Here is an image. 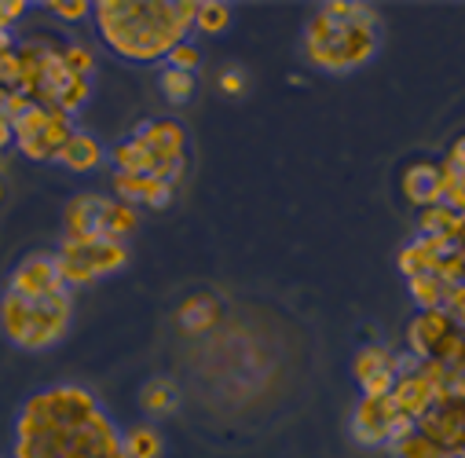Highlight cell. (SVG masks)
I'll list each match as a JSON object with an SVG mask.
<instances>
[{
    "label": "cell",
    "mask_w": 465,
    "mask_h": 458,
    "mask_svg": "<svg viewBox=\"0 0 465 458\" xmlns=\"http://www.w3.org/2000/svg\"><path fill=\"white\" fill-rule=\"evenodd\" d=\"M12 458H125V447L92 389L52 385L23 403Z\"/></svg>",
    "instance_id": "obj_1"
},
{
    "label": "cell",
    "mask_w": 465,
    "mask_h": 458,
    "mask_svg": "<svg viewBox=\"0 0 465 458\" xmlns=\"http://www.w3.org/2000/svg\"><path fill=\"white\" fill-rule=\"evenodd\" d=\"M202 0H99L92 5L103 41L136 63L165 59L198 19Z\"/></svg>",
    "instance_id": "obj_2"
},
{
    "label": "cell",
    "mask_w": 465,
    "mask_h": 458,
    "mask_svg": "<svg viewBox=\"0 0 465 458\" xmlns=\"http://www.w3.org/2000/svg\"><path fill=\"white\" fill-rule=\"evenodd\" d=\"M378 52V15L367 8L360 19H333L326 12H315L304 30V55L330 70L348 74L371 63Z\"/></svg>",
    "instance_id": "obj_3"
},
{
    "label": "cell",
    "mask_w": 465,
    "mask_h": 458,
    "mask_svg": "<svg viewBox=\"0 0 465 458\" xmlns=\"http://www.w3.org/2000/svg\"><path fill=\"white\" fill-rule=\"evenodd\" d=\"M125 264H129L125 243H106V239H95V243H59V254H55V272H59V279L70 290L74 286H88L99 275L122 272Z\"/></svg>",
    "instance_id": "obj_4"
},
{
    "label": "cell",
    "mask_w": 465,
    "mask_h": 458,
    "mask_svg": "<svg viewBox=\"0 0 465 458\" xmlns=\"http://www.w3.org/2000/svg\"><path fill=\"white\" fill-rule=\"evenodd\" d=\"M418 433L429 436L440 451L461 454L465 451V400H458L447 389H440L436 403L418 418Z\"/></svg>",
    "instance_id": "obj_5"
},
{
    "label": "cell",
    "mask_w": 465,
    "mask_h": 458,
    "mask_svg": "<svg viewBox=\"0 0 465 458\" xmlns=\"http://www.w3.org/2000/svg\"><path fill=\"white\" fill-rule=\"evenodd\" d=\"M70 315H74V294L70 290L34 301V319H30V334L23 341V349H30V353L52 349L55 341L70 330Z\"/></svg>",
    "instance_id": "obj_6"
},
{
    "label": "cell",
    "mask_w": 465,
    "mask_h": 458,
    "mask_svg": "<svg viewBox=\"0 0 465 458\" xmlns=\"http://www.w3.org/2000/svg\"><path fill=\"white\" fill-rule=\"evenodd\" d=\"M8 290L19 294V297H30V301H41V297H52V294H66L70 286L59 279L55 257H48V254H30V257H23V261L15 264Z\"/></svg>",
    "instance_id": "obj_7"
},
{
    "label": "cell",
    "mask_w": 465,
    "mask_h": 458,
    "mask_svg": "<svg viewBox=\"0 0 465 458\" xmlns=\"http://www.w3.org/2000/svg\"><path fill=\"white\" fill-rule=\"evenodd\" d=\"M103 194H77L66 202L63 213V243H95L99 235V220H103Z\"/></svg>",
    "instance_id": "obj_8"
},
{
    "label": "cell",
    "mask_w": 465,
    "mask_h": 458,
    "mask_svg": "<svg viewBox=\"0 0 465 458\" xmlns=\"http://www.w3.org/2000/svg\"><path fill=\"white\" fill-rule=\"evenodd\" d=\"M454 315L447 308H432V312H418L407 326V341H411V353L418 360H432L436 349H440V341L454 330Z\"/></svg>",
    "instance_id": "obj_9"
},
{
    "label": "cell",
    "mask_w": 465,
    "mask_h": 458,
    "mask_svg": "<svg viewBox=\"0 0 465 458\" xmlns=\"http://www.w3.org/2000/svg\"><path fill=\"white\" fill-rule=\"evenodd\" d=\"M400 414V407H396V400L392 396H385V400H360V407L352 411V436L360 440V443H367V447H374V443H385V429H389V422Z\"/></svg>",
    "instance_id": "obj_10"
},
{
    "label": "cell",
    "mask_w": 465,
    "mask_h": 458,
    "mask_svg": "<svg viewBox=\"0 0 465 458\" xmlns=\"http://www.w3.org/2000/svg\"><path fill=\"white\" fill-rule=\"evenodd\" d=\"M133 140H140L158 162H176L183 158V147H187V133L180 122H140Z\"/></svg>",
    "instance_id": "obj_11"
},
{
    "label": "cell",
    "mask_w": 465,
    "mask_h": 458,
    "mask_svg": "<svg viewBox=\"0 0 465 458\" xmlns=\"http://www.w3.org/2000/svg\"><path fill=\"white\" fill-rule=\"evenodd\" d=\"M403 191L414 205H443V191H440V165L432 162H414L407 173H403Z\"/></svg>",
    "instance_id": "obj_12"
},
{
    "label": "cell",
    "mask_w": 465,
    "mask_h": 458,
    "mask_svg": "<svg viewBox=\"0 0 465 458\" xmlns=\"http://www.w3.org/2000/svg\"><path fill=\"white\" fill-rule=\"evenodd\" d=\"M392 400H396L400 414H407V418H414V422H418V418L436 403V389H432L421 374H411V378H396Z\"/></svg>",
    "instance_id": "obj_13"
},
{
    "label": "cell",
    "mask_w": 465,
    "mask_h": 458,
    "mask_svg": "<svg viewBox=\"0 0 465 458\" xmlns=\"http://www.w3.org/2000/svg\"><path fill=\"white\" fill-rule=\"evenodd\" d=\"M216 319H220V301H216L213 294H194V297H187V301L180 304V312H176V323H180L187 334H205V330L216 326Z\"/></svg>",
    "instance_id": "obj_14"
},
{
    "label": "cell",
    "mask_w": 465,
    "mask_h": 458,
    "mask_svg": "<svg viewBox=\"0 0 465 458\" xmlns=\"http://www.w3.org/2000/svg\"><path fill=\"white\" fill-rule=\"evenodd\" d=\"M106 154H103V147H99V140L92 136V133H74L70 136V144L55 154V162H63L66 169H74V173H88V169H95L99 162H103Z\"/></svg>",
    "instance_id": "obj_15"
},
{
    "label": "cell",
    "mask_w": 465,
    "mask_h": 458,
    "mask_svg": "<svg viewBox=\"0 0 465 458\" xmlns=\"http://www.w3.org/2000/svg\"><path fill=\"white\" fill-rule=\"evenodd\" d=\"M30 319H34V301L8 290L5 301H0V326H5V334L15 341L19 349H23V341L30 334Z\"/></svg>",
    "instance_id": "obj_16"
},
{
    "label": "cell",
    "mask_w": 465,
    "mask_h": 458,
    "mask_svg": "<svg viewBox=\"0 0 465 458\" xmlns=\"http://www.w3.org/2000/svg\"><path fill=\"white\" fill-rule=\"evenodd\" d=\"M136 224H140V216H136L133 205L106 198V205H103V220H99V235H103L106 243H125V239L136 232Z\"/></svg>",
    "instance_id": "obj_17"
},
{
    "label": "cell",
    "mask_w": 465,
    "mask_h": 458,
    "mask_svg": "<svg viewBox=\"0 0 465 458\" xmlns=\"http://www.w3.org/2000/svg\"><path fill=\"white\" fill-rule=\"evenodd\" d=\"M110 158H114V165H118V173H133V176H154V169H158V158L140 140L118 144Z\"/></svg>",
    "instance_id": "obj_18"
},
{
    "label": "cell",
    "mask_w": 465,
    "mask_h": 458,
    "mask_svg": "<svg viewBox=\"0 0 465 458\" xmlns=\"http://www.w3.org/2000/svg\"><path fill=\"white\" fill-rule=\"evenodd\" d=\"M176 403H180V389L169 378H154L140 389V407L147 414H169V411H176Z\"/></svg>",
    "instance_id": "obj_19"
},
{
    "label": "cell",
    "mask_w": 465,
    "mask_h": 458,
    "mask_svg": "<svg viewBox=\"0 0 465 458\" xmlns=\"http://www.w3.org/2000/svg\"><path fill=\"white\" fill-rule=\"evenodd\" d=\"M125 458H162V436L151 425H136L122 436Z\"/></svg>",
    "instance_id": "obj_20"
},
{
    "label": "cell",
    "mask_w": 465,
    "mask_h": 458,
    "mask_svg": "<svg viewBox=\"0 0 465 458\" xmlns=\"http://www.w3.org/2000/svg\"><path fill=\"white\" fill-rule=\"evenodd\" d=\"M381 371H392V356H389L381 345H367V349L356 353V360H352V374L360 378V385H363L367 378L381 374Z\"/></svg>",
    "instance_id": "obj_21"
},
{
    "label": "cell",
    "mask_w": 465,
    "mask_h": 458,
    "mask_svg": "<svg viewBox=\"0 0 465 458\" xmlns=\"http://www.w3.org/2000/svg\"><path fill=\"white\" fill-rule=\"evenodd\" d=\"M74 133H77V129H74V118H70V114H63L59 106H52V110H48V125H45V144H48L52 158L70 144Z\"/></svg>",
    "instance_id": "obj_22"
},
{
    "label": "cell",
    "mask_w": 465,
    "mask_h": 458,
    "mask_svg": "<svg viewBox=\"0 0 465 458\" xmlns=\"http://www.w3.org/2000/svg\"><path fill=\"white\" fill-rule=\"evenodd\" d=\"M194 26L202 34H223L231 26V5H223V0H202Z\"/></svg>",
    "instance_id": "obj_23"
},
{
    "label": "cell",
    "mask_w": 465,
    "mask_h": 458,
    "mask_svg": "<svg viewBox=\"0 0 465 458\" xmlns=\"http://www.w3.org/2000/svg\"><path fill=\"white\" fill-rule=\"evenodd\" d=\"M158 85H162V95L169 99V103H187L191 95H194V74H183V70H162V77H158Z\"/></svg>",
    "instance_id": "obj_24"
},
{
    "label": "cell",
    "mask_w": 465,
    "mask_h": 458,
    "mask_svg": "<svg viewBox=\"0 0 465 458\" xmlns=\"http://www.w3.org/2000/svg\"><path fill=\"white\" fill-rule=\"evenodd\" d=\"M443 294H447V286H443L436 275H418V279H411V297L421 304V312L443 308Z\"/></svg>",
    "instance_id": "obj_25"
},
{
    "label": "cell",
    "mask_w": 465,
    "mask_h": 458,
    "mask_svg": "<svg viewBox=\"0 0 465 458\" xmlns=\"http://www.w3.org/2000/svg\"><path fill=\"white\" fill-rule=\"evenodd\" d=\"M458 224V213L443 202V205H432L421 213V235H450Z\"/></svg>",
    "instance_id": "obj_26"
},
{
    "label": "cell",
    "mask_w": 465,
    "mask_h": 458,
    "mask_svg": "<svg viewBox=\"0 0 465 458\" xmlns=\"http://www.w3.org/2000/svg\"><path fill=\"white\" fill-rule=\"evenodd\" d=\"M45 125H48V110H45L41 103H34V106L23 114V118L12 122L15 144H19V140H37V136H45Z\"/></svg>",
    "instance_id": "obj_27"
},
{
    "label": "cell",
    "mask_w": 465,
    "mask_h": 458,
    "mask_svg": "<svg viewBox=\"0 0 465 458\" xmlns=\"http://www.w3.org/2000/svg\"><path fill=\"white\" fill-rule=\"evenodd\" d=\"M392 451L400 454V458H447V451H440L429 436H421L418 429L407 436V440H400V443H392Z\"/></svg>",
    "instance_id": "obj_28"
},
{
    "label": "cell",
    "mask_w": 465,
    "mask_h": 458,
    "mask_svg": "<svg viewBox=\"0 0 465 458\" xmlns=\"http://www.w3.org/2000/svg\"><path fill=\"white\" fill-rule=\"evenodd\" d=\"M88 92H92V77H74L63 92H59V99H55V106L63 110V114H70V118H74V114L88 103Z\"/></svg>",
    "instance_id": "obj_29"
},
{
    "label": "cell",
    "mask_w": 465,
    "mask_h": 458,
    "mask_svg": "<svg viewBox=\"0 0 465 458\" xmlns=\"http://www.w3.org/2000/svg\"><path fill=\"white\" fill-rule=\"evenodd\" d=\"M114 191H118V198L125 205H136L147 194V176H133V173H118V169H114Z\"/></svg>",
    "instance_id": "obj_30"
},
{
    "label": "cell",
    "mask_w": 465,
    "mask_h": 458,
    "mask_svg": "<svg viewBox=\"0 0 465 458\" xmlns=\"http://www.w3.org/2000/svg\"><path fill=\"white\" fill-rule=\"evenodd\" d=\"M63 63L74 77H92V52L84 45H66L63 48Z\"/></svg>",
    "instance_id": "obj_31"
},
{
    "label": "cell",
    "mask_w": 465,
    "mask_h": 458,
    "mask_svg": "<svg viewBox=\"0 0 465 458\" xmlns=\"http://www.w3.org/2000/svg\"><path fill=\"white\" fill-rule=\"evenodd\" d=\"M0 85L12 88V92L23 85V59H19V52H15V48L0 55Z\"/></svg>",
    "instance_id": "obj_32"
},
{
    "label": "cell",
    "mask_w": 465,
    "mask_h": 458,
    "mask_svg": "<svg viewBox=\"0 0 465 458\" xmlns=\"http://www.w3.org/2000/svg\"><path fill=\"white\" fill-rule=\"evenodd\" d=\"M165 63H169V70H183V74H194V66H198V48L194 45H176L169 55H165Z\"/></svg>",
    "instance_id": "obj_33"
},
{
    "label": "cell",
    "mask_w": 465,
    "mask_h": 458,
    "mask_svg": "<svg viewBox=\"0 0 465 458\" xmlns=\"http://www.w3.org/2000/svg\"><path fill=\"white\" fill-rule=\"evenodd\" d=\"M173 184H165L162 176H147V194H143V202L151 205V209H165L169 202H173Z\"/></svg>",
    "instance_id": "obj_34"
},
{
    "label": "cell",
    "mask_w": 465,
    "mask_h": 458,
    "mask_svg": "<svg viewBox=\"0 0 465 458\" xmlns=\"http://www.w3.org/2000/svg\"><path fill=\"white\" fill-rule=\"evenodd\" d=\"M48 8H52L59 19H66V23H81V19H88V12H92L88 0H52Z\"/></svg>",
    "instance_id": "obj_35"
},
{
    "label": "cell",
    "mask_w": 465,
    "mask_h": 458,
    "mask_svg": "<svg viewBox=\"0 0 465 458\" xmlns=\"http://www.w3.org/2000/svg\"><path fill=\"white\" fill-rule=\"evenodd\" d=\"M392 389H396V374L392 371H381V374L363 382V396L367 400H385V396H392Z\"/></svg>",
    "instance_id": "obj_36"
},
{
    "label": "cell",
    "mask_w": 465,
    "mask_h": 458,
    "mask_svg": "<svg viewBox=\"0 0 465 458\" xmlns=\"http://www.w3.org/2000/svg\"><path fill=\"white\" fill-rule=\"evenodd\" d=\"M30 106H34V99H30L26 92H19V88H15V92L8 95V103H5V110H0V114H5L8 122H15V118H23V114H26Z\"/></svg>",
    "instance_id": "obj_37"
},
{
    "label": "cell",
    "mask_w": 465,
    "mask_h": 458,
    "mask_svg": "<svg viewBox=\"0 0 465 458\" xmlns=\"http://www.w3.org/2000/svg\"><path fill=\"white\" fill-rule=\"evenodd\" d=\"M326 15L333 19H360L367 12V5H348V0H330V5H322Z\"/></svg>",
    "instance_id": "obj_38"
},
{
    "label": "cell",
    "mask_w": 465,
    "mask_h": 458,
    "mask_svg": "<svg viewBox=\"0 0 465 458\" xmlns=\"http://www.w3.org/2000/svg\"><path fill=\"white\" fill-rule=\"evenodd\" d=\"M19 151H23L30 162H45V158H52V151H48L45 136H37V140H19Z\"/></svg>",
    "instance_id": "obj_39"
},
{
    "label": "cell",
    "mask_w": 465,
    "mask_h": 458,
    "mask_svg": "<svg viewBox=\"0 0 465 458\" xmlns=\"http://www.w3.org/2000/svg\"><path fill=\"white\" fill-rule=\"evenodd\" d=\"M23 12H26L23 0H0V30H8Z\"/></svg>",
    "instance_id": "obj_40"
},
{
    "label": "cell",
    "mask_w": 465,
    "mask_h": 458,
    "mask_svg": "<svg viewBox=\"0 0 465 458\" xmlns=\"http://www.w3.org/2000/svg\"><path fill=\"white\" fill-rule=\"evenodd\" d=\"M220 88H223L227 95H242V88H246L242 70H223V74H220Z\"/></svg>",
    "instance_id": "obj_41"
},
{
    "label": "cell",
    "mask_w": 465,
    "mask_h": 458,
    "mask_svg": "<svg viewBox=\"0 0 465 458\" xmlns=\"http://www.w3.org/2000/svg\"><path fill=\"white\" fill-rule=\"evenodd\" d=\"M154 176H162L165 184H180V176H183V158H176V162H158V169H154Z\"/></svg>",
    "instance_id": "obj_42"
},
{
    "label": "cell",
    "mask_w": 465,
    "mask_h": 458,
    "mask_svg": "<svg viewBox=\"0 0 465 458\" xmlns=\"http://www.w3.org/2000/svg\"><path fill=\"white\" fill-rule=\"evenodd\" d=\"M8 144H15V129H12V122L0 114V154L8 151Z\"/></svg>",
    "instance_id": "obj_43"
},
{
    "label": "cell",
    "mask_w": 465,
    "mask_h": 458,
    "mask_svg": "<svg viewBox=\"0 0 465 458\" xmlns=\"http://www.w3.org/2000/svg\"><path fill=\"white\" fill-rule=\"evenodd\" d=\"M450 158H454V162H458V169L465 173V136H461V140L450 147Z\"/></svg>",
    "instance_id": "obj_44"
},
{
    "label": "cell",
    "mask_w": 465,
    "mask_h": 458,
    "mask_svg": "<svg viewBox=\"0 0 465 458\" xmlns=\"http://www.w3.org/2000/svg\"><path fill=\"white\" fill-rule=\"evenodd\" d=\"M454 367H458V371H465V341H461V353H458V360H454Z\"/></svg>",
    "instance_id": "obj_45"
},
{
    "label": "cell",
    "mask_w": 465,
    "mask_h": 458,
    "mask_svg": "<svg viewBox=\"0 0 465 458\" xmlns=\"http://www.w3.org/2000/svg\"><path fill=\"white\" fill-rule=\"evenodd\" d=\"M454 323H458V330H461V334H465V308H461V312H458V315H454Z\"/></svg>",
    "instance_id": "obj_46"
},
{
    "label": "cell",
    "mask_w": 465,
    "mask_h": 458,
    "mask_svg": "<svg viewBox=\"0 0 465 458\" xmlns=\"http://www.w3.org/2000/svg\"><path fill=\"white\" fill-rule=\"evenodd\" d=\"M0 169H5V154H0Z\"/></svg>",
    "instance_id": "obj_47"
},
{
    "label": "cell",
    "mask_w": 465,
    "mask_h": 458,
    "mask_svg": "<svg viewBox=\"0 0 465 458\" xmlns=\"http://www.w3.org/2000/svg\"><path fill=\"white\" fill-rule=\"evenodd\" d=\"M458 458H465V451H461V454H458Z\"/></svg>",
    "instance_id": "obj_48"
}]
</instances>
